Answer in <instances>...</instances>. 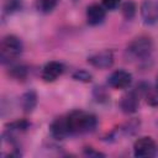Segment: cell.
I'll return each mask as SVG.
<instances>
[{
    "label": "cell",
    "mask_w": 158,
    "mask_h": 158,
    "mask_svg": "<svg viewBox=\"0 0 158 158\" xmlns=\"http://www.w3.org/2000/svg\"><path fill=\"white\" fill-rule=\"evenodd\" d=\"M68 125L70 135H78V133H85L90 132L96 127V117L93 114L84 112V111H72L67 115Z\"/></svg>",
    "instance_id": "cell-1"
},
{
    "label": "cell",
    "mask_w": 158,
    "mask_h": 158,
    "mask_svg": "<svg viewBox=\"0 0 158 158\" xmlns=\"http://www.w3.org/2000/svg\"><path fill=\"white\" fill-rule=\"evenodd\" d=\"M158 154V144L157 142L148 136L139 137L133 143V156L137 158H148L156 157Z\"/></svg>",
    "instance_id": "cell-4"
},
{
    "label": "cell",
    "mask_w": 158,
    "mask_h": 158,
    "mask_svg": "<svg viewBox=\"0 0 158 158\" xmlns=\"http://www.w3.org/2000/svg\"><path fill=\"white\" fill-rule=\"evenodd\" d=\"M106 9L99 4H91L86 9V21L91 26H96L105 20Z\"/></svg>",
    "instance_id": "cell-11"
},
{
    "label": "cell",
    "mask_w": 158,
    "mask_h": 158,
    "mask_svg": "<svg viewBox=\"0 0 158 158\" xmlns=\"http://www.w3.org/2000/svg\"><path fill=\"white\" fill-rule=\"evenodd\" d=\"M139 96L141 93L138 90H132L126 93L120 101V107L125 114H133L137 111L139 105Z\"/></svg>",
    "instance_id": "cell-10"
},
{
    "label": "cell",
    "mask_w": 158,
    "mask_h": 158,
    "mask_svg": "<svg viewBox=\"0 0 158 158\" xmlns=\"http://www.w3.org/2000/svg\"><path fill=\"white\" fill-rule=\"evenodd\" d=\"M143 96L146 99V102L149 105V106H158V86H147L144 93H143Z\"/></svg>",
    "instance_id": "cell-14"
},
{
    "label": "cell",
    "mask_w": 158,
    "mask_h": 158,
    "mask_svg": "<svg viewBox=\"0 0 158 158\" xmlns=\"http://www.w3.org/2000/svg\"><path fill=\"white\" fill-rule=\"evenodd\" d=\"M10 73H11V75H12L14 78H16V79H23V78L26 77L27 69H26V67H23V65H15V67L11 68Z\"/></svg>",
    "instance_id": "cell-19"
},
{
    "label": "cell",
    "mask_w": 158,
    "mask_h": 158,
    "mask_svg": "<svg viewBox=\"0 0 158 158\" xmlns=\"http://www.w3.org/2000/svg\"><path fill=\"white\" fill-rule=\"evenodd\" d=\"M131 81H132V75L123 69L112 72L107 78V84L114 89H126L131 85Z\"/></svg>",
    "instance_id": "cell-7"
},
{
    "label": "cell",
    "mask_w": 158,
    "mask_h": 158,
    "mask_svg": "<svg viewBox=\"0 0 158 158\" xmlns=\"http://www.w3.org/2000/svg\"><path fill=\"white\" fill-rule=\"evenodd\" d=\"M23 46L19 37L14 35L5 36L0 44V59L2 64H7L17 59V57L22 53Z\"/></svg>",
    "instance_id": "cell-2"
},
{
    "label": "cell",
    "mask_w": 158,
    "mask_h": 158,
    "mask_svg": "<svg viewBox=\"0 0 158 158\" xmlns=\"http://www.w3.org/2000/svg\"><path fill=\"white\" fill-rule=\"evenodd\" d=\"M73 79L81 83H90L93 79V75L85 69H78L73 73Z\"/></svg>",
    "instance_id": "cell-17"
},
{
    "label": "cell",
    "mask_w": 158,
    "mask_h": 158,
    "mask_svg": "<svg viewBox=\"0 0 158 158\" xmlns=\"http://www.w3.org/2000/svg\"><path fill=\"white\" fill-rule=\"evenodd\" d=\"M139 14L146 25L158 22V0H143L139 7Z\"/></svg>",
    "instance_id": "cell-5"
},
{
    "label": "cell",
    "mask_w": 158,
    "mask_h": 158,
    "mask_svg": "<svg viewBox=\"0 0 158 158\" xmlns=\"http://www.w3.org/2000/svg\"><path fill=\"white\" fill-rule=\"evenodd\" d=\"M136 5L135 2L132 1H126L122 4V7H121V11H122V15L126 20H131L133 19V16L136 15Z\"/></svg>",
    "instance_id": "cell-15"
},
{
    "label": "cell",
    "mask_w": 158,
    "mask_h": 158,
    "mask_svg": "<svg viewBox=\"0 0 158 158\" xmlns=\"http://www.w3.org/2000/svg\"><path fill=\"white\" fill-rule=\"evenodd\" d=\"M49 132H51L52 137L56 139H64L67 136H69L70 131H69L67 115L54 118L49 126Z\"/></svg>",
    "instance_id": "cell-8"
},
{
    "label": "cell",
    "mask_w": 158,
    "mask_h": 158,
    "mask_svg": "<svg viewBox=\"0 0 158 158\" xmlns=\"http://www.w3.org/2000/svg\"><path fill=\"white\" fill-rule=\"evenodd\" d=\"M84 154H85V156H89V157H104L102 153L95 151V149L91 148V147H86V148L84 149Z\"/></svg>",
    "instance_id": "cell-21"
},
{
    "label": "cell",
    "mask_w": 158,
    "mask_h": 158,
    "mask_svg": "<svg viewBox=\"0 0 158 158\" xmlns=\"http://www.w3.org/2000/svg\"><path fill=\"white\" fill-rule=\"evenodd\" d=\"M36 105H37V94L33 90H30L21 96V106L25 112H32Z\"/></svg>",
    "instance_id": "cell-12"
},
{
    "label": "cell",
    "mask_w": 158,
    "mask_h": 158,
    "mask_svg": "<svg viewBox=\"0 0 158 158\" xmlns=\"http://www.w3.org/2000/svg\"><path fill=\"white\" fill-rule=\"evenodd\" d=\"M121 0H101V5L106 10H115L118 7Z\"/></svg>",
    "instance_id": "cell-20"
},
{
    "label": "cell",
    "mask_w": 158,
    "mask_h": 158,
    "mask_svg": "<svg viewBox=\"0 0 158 158\" xmlns=\"http://www.w3.org/2000/svg\"><path fill=\"white\" fill-rule=\"evenodd\" d=\"M64 72V65L58 62V60H51L48 63H46L42 68V73H41V77L44 81L47 83H51V81H54L57 80L62 73Z\"/></svg>",
    "instance_id": "cell-9"
},
{
    "label": "cell",
    "mask_w": 158,
    "mask_h": 158,
    "mask_svg": "<svg viewBox=\"0 0 158 158\" xmlns=\"http://www.w3.org/2000/svg\"><path fill=\"white\" fill-rule=\"evenodd\" d=\"M88 63L99 69H107L114 63V54L109 49L96 52L88 57Z\"/></svg>",
    "instance_id": "cell-6"
},
{
    "label": "cell",
    "mask_w": 158,
    "mask_h": 158,
    "mask_svg": "<svg viewBox=\"0 0 158 158\" xmlns=\"http://www.w3.org/2000/svg\"><path fill=\"white\" fill-rule=\"evenodd\" d=\"M28 126H30L28 121H26V120H17V121L10 122V123L7 125V127H9L7 130H9L10 132H20V131L27 130Z\"/></svg>",
    "instance_id": "cell-16"
},
{
    "label": "cell",
    "mask_w": 158,
    "mask_h": 158,
    "mask_svg": "<svg viewBox=\"0 0 158 158\" xmlns=\"http://www.w3.org/2000/svg\"><path fill=\"white\" fill-rule=\"evenodd\" d=\"M21 7H22V0H7L5 4V11L7 14L16 12Z\"/></svg>",
    "instance_id": "cell-18"
},
{
    "label": "cell",
    "mask_w": 158,
    "mask_h": 158,
    "mask_svg": "<svg viewBox=\"0 0 158 158\" xmlns=\"http://www.w3.org/2000/svg\"><path fill=\"white\" fill-rule=\"evenodd\" d=\"M153 49V43L149 37L141 36L133 40L127 47V56L135 60H146L149 58Z\"/></svg>",
    "instance_id": "cell-3"
},
{
    "label": "cell",
    "mask_w": 158,
    "mask_h": 158,
    "mask_svg": "<svg viewBox=\"0 0 158 158\" xmlns=\"http://www.w3.org/2000/svg\"><path fill=\"white\" fill-rule=\"evenodd\" d=\"M59 0H36V10L41 14H49L58 5Z\"/></svg>",
    "instance_id": "cell-13"
},
{
    "label": "cell",
    "mask_w": 158,
    "mask_h": 158,
    "mask_svg": "<svg viewBox=\"0 0 158 158\" xmlns=\"http://www.w3.org/2000/svg\"><path fill=\"white\" fill-rule=\"evenodd\" d=\"M157 86H158V75H157Z\"/></svg>",
    "instance_id": "cell-22"
}]
</instances>
